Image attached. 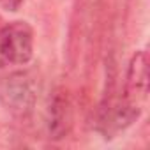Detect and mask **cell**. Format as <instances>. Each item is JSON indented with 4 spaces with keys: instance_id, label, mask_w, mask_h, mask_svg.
Instances as JSON below:
<instances>
[{
    "instance_id": "cell-1",
    "label": "cell",
    "mask_w": 150,
    "mask_h": 150,
    "mask_svg": "<svg viewBox=\"0 0 150 150\" xmlns=\"http://www.w3.org/2000/svg\"><path fill=\"white\" fill-rule=\"evenodd\" d=\"M37 85L25 71H16L0 78V104L14 117H28L35 108Z\"/></svg>"
},
{
    "instance_id": "cell-2",
    "label": "cell",
    "mask_w": 150,
    "mask_h": 150,
    "mask_svg": "<svg viewBox=\"0 0 150 150\" xmlns=\"http://www.w3.org/2000/svg\"><path fill=\"white\" fill-rule=\"evenodd\" d=\"M34 55V30L27 21H11L0 28V64L25 65Z\"/></svg>"
},
{
    "instance_id": "cell-3",
    "label": "cell",
    "mask_w": 150,
    "mask_h": 150,
    "mask_svg": "<svg viewBox=\"0 0 150 150\" xmlns=\"http://www.w3.org/2000/svg\"><path fill=\"white\" fill-rule=\"evenodd\" d=\"M146 94H148V53L141 50L136 51L129 62L122 97L139 106V103L146 99Z\"/></svg>"
},
{
    "instance_id": "cell-4",
    "label": "cell",
    "mask_w": 150,
    "mask_h": 150,
    "mask_svg": "<svg viewBox=\"0 0 150 150\" xmlns=\"http://www.w3.org/2000/svg\"><path fill=\"white\" fill-rule=\"evenodd\" d=\"M72 127V104L65 88L58 87L50 97L48 106V134L51 139H62Z\"/></svg>"
},
{
    "instance_id": "cell-5",
    "label": "cell",
    "mask_w": 150,
    "mask_h": 150,
    "mask_svg": "<svg viewBox=\"0 0 150 150\" xmlns=\"http://www.w3.org/2000/svg\"><path fill=\"white\" fill-rule=\"evenodd\" d=\"M23 0H0V7L6 11H18Z\"/></svg>"
}]
</instances>
